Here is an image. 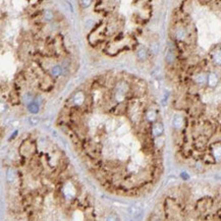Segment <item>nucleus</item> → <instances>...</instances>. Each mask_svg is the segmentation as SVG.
Returning <instances> with one entry per match:
<instances>
[{
	"instance_id": "obj_12",
	"label": "nucleus",
	"mask_w": 221,
	"mask_h": 221,
	"mask_svg": "<svg viewBox=\"0 0 221 221\" xmlns=\"http://www.w3.org/2000/svg\"><path fill=\"white\" fill-rule=\"evenodd\" d=\"M213 60L217 65H221V50H217V51L213 54Z\"/></svg>"
},
{
	"instance_id": "obj_16",
	"label": "nucleus",
	"mask_w": 221,
	"mask_h": 221,
	"mask_svg": "<svg viewBox=\"0 0 221 221\" xmlns=\"http://www.w3.org/2000/svg\"><path fill=\"white\" fill-rule=\"evenodd\" d=\"M125 92H121V91H119L117 90V92H116V94H115V99H116V101L117 102H122L123 100H125Z\"/></svg>"
},
{
	"instance_id": "obj_18",
	"label": "nucleus",
	"mask_w": 221,
	"mask_h": 221,
	"mask_svg": "<svg viewBox=\"0 0 221 221\" xmlns=\"http://www.w3.org/2000/svg\"><path fill=\"white\" fill-rule=\"evenodd\" d=\"M213 155L216 160H221V147H217L213 150Z\"/></svg>"
},
{
	"instance_id": "obj_15",
	"label": "nucleus",
	"mask_w": 221,
	"mask_h": 221,
	"mask_svg": "<svg viewBox=\"0 0 221 221\" xmlns=\"http://www.w3.org/2000/svg\"><path fill=\"white\" fill-rule=\"evenodd\" d=\"M117 156L119 159H121V160H125V159L127 158V152L125 148H120L118 149L117 151Z\"/></svg>"
},
{
	"instance_id": "obj_2",
	"label": "nucleus",
	"mask_w": 221,
	"mask_h": 221,
	"mask_svg": "<svg viewBox=\"0 0 221 221\" xmlns=\"http://www.w3.org/2000/svg\"><path fill=\"white\" fill-rule=\"evenodd\" d=\"M188 36V33H187V30L184 29V28H178L175 31V38L177 39L178 41H184L185 40V38Z\"/></svg>"
},
{
	"instance_id": "obj_7",
	"label": "nucleus",
	"mask_w": 221,
	"mask_h": 221,
	"mask_svg": "<svg viewBox=\"0 0 221 221\" xmlns=\"http://www.w3.org/2000/svg\"><path fill=\"white\" fill-rule=\"evenodd\" d=\"M73 102H75L76 105H82V104L85 102V95L83 94L82 92H80V93H76V94L75 95V97H73Z\"/></svg>"
},
{
	"instance_id": "obj_19",
	"label": "nucleus",
	"mask_w": 221,
	"mask_h": 221,
	"mask_svg": "<svg viewBox=\"0 0 221 221\" xmlns=\"http://www.w3.org/2000/svg\"><path fill=\"white\" fill-rule=\"evenodd\" d=\"M147 118H148L149 121H154L155 119L157 118V114L154 110H150L148 113H147Z\"/></svg>"
},
{
	"instance_id": "obj_13",
	"label": "nucleus",
	"mask_w": 221,
	"mask_h": 221,
	"mask_svg": "<svg viewBox=\"0 0 221 221\" xmlns=\"http://www.w3.org/2000/svg\"><path fill=\"white\" fill-rule=\"evenodd\" d=\"M165 59H166V62L167 63H173L174 60H175V55L172 51H169L166 53V56H165Z\"/></svg>"
},
{
	"instance_id": "obj_3",
	"label": "nucleus",
	"mask_w": 221,
	"mask_h": 221,
	"mask_svg": "<svg viewBox=\"0 0 221 221\" xmlns=\"http://www.w3.org/2000/svg\"><path fill=\"white\" fill-rule=\"evenodd\" d=\"M126 211L130 216H133V217H138V216H140L142 214L141 208L138 207V206H130L129 208H127Z\"/></svg>"
},
{
	"instance_id": "obj_6",
	"label": "nucleus",
	"mask_w": 221,
	"mask_h": 221,
	"mask_svg": "<svg viewBox=\"0 0 221 221\" xmlns=\"http://www.w3.org/2000/svg\"><path fill=\"white\" fill-rule=\"evenodd\" d=\"M195 81H196L197 84L204 85V84H206L208 82V76L205 75V73H199V75L196 76Z\"/></svg>"
},
{
	"instance_id": "obj_5",
	"label": "nucleus",
	"mask_w": 221,
	"mask_h": 221,
	"mask_svg": "<svg viewBox=\"0 0 221 221\" xmlns=\"http://www.w3.org/2000/svg\"><path fill=\"white\" fill-rule=\"evenodd\" d=\"M217 83H218V77L215 75L214 72H211L208 75V84L210 87H215L217 86Z\"/></svg>"
},
{
	"instance_id": "obj_17",
	"label": "nucleus",
	"mask_w": 221,
	"mask_h": 221,
	"mask_svg": "<svg viewBox=\"0 0 221 221\" xmlns=\"http://www.w3.org/2000/svg\"><path fill=\"white\" fill-rule=\"evenodd\" d=\"M28 108L32 113H37V112L39 111V105L37 103H30Z\"/></svg>"
},
{
	"instance_id": "obj_24",
	"label": "nucleus",
	"mask_w": 221,
	"mask_h": 221,
	"mask_svg": "<svg viewBox=\"0 0 221 221\" xmlns=\"http://www.w3.org/2000/svg\"><path fill=\"white\" fill-rule=\"evenodd\" d=\"M158 50H159V46H158L157 43H153L152 45H151V51H152V53L157 54Z\"/></svg>"
},
{
	"instance_id": "obj_14",
	"label": "nucleus",
	"mask_w": 221,
	"mask_h": 221,
	"mask_svg": "<svg viewBox=\"0 0 221 221\" xmlns=\"http://www.w3.org/2000/svg\"><path fill=\"white\" fill-rule=\"evenodd\" d=\"M43 17L46 22H51L52 19L54 18V13L52 12L51 10H45L44 11V14H43Z\"/></svg>"
},
{
	"instance_id": "obj_22",
	"label": "nucleus",
	"mask_w": 221,
	"mask_h": 221,
	"mask_svg": "<svg viewBox=\"0 0 221 221\" xmlns=\"http://www.w3.org/2000/svg\"><path fill=\"white\" fill-rule=\"evenodd\" d=\"M22 99H24V101L26 103H30V102H32V100H33V96L30 94V93H27V94L24 95V97H22Z\"/></svg>"
},
{
	"instance_id": "obj_25",
	"label": "nucleus",
	"mask_w": 221,
	"mask_h": 221,
	"mask_svg": "<svg viewBox=\"0 0 221 221\" xmlns=\"http://www.w3.org/2000/svg\"><path fill=\"white\" fill-rule=\"evenodd\" d=\"M92 1H93V0H81V2H82V5L84 7H89L92 4Z\"/></svg>"
},
{
	"instance_id": "obj_11",
	"label": "nucleus",
	"mask_w": 221,
	"mask_h": 221,
	"mask_svg": "<svg viewBox=\"0 0 221 221\" xmlns=\"http://www.w3.org/2000/svg\"><path fill=\"white\" fill-rule=\"evenodd\" d=\"M61 73H62V68H61L60 65H55L51 68V75L53 76H59Z\"/></svg>"
},
{
	"instance_id": "obj_4",
	"label": "nucleus",
	"mask_w": 221,
	"mask_h": 221,
	"mask_svg": "<svg viewBox=\"0 0 221 221\" xmlns=\"http://www.w3.org/2000/svg\"><path fill=\"white\" fill-rule=\"evenodd\" d=\"M163 131H164V127L161 123H156V125H154L152 127V133L155 137H160V135L163 134Z\"/></svg>"
},
{
	"instance_id": "obj_20",
	"label": "nucleus",
	"mask_w": 221,
	"mask_h": 221,
	"mask_svg": "<svg viewBox=\"0 0 221 221\" xmlns=\"http://www.w3.org/2000/svg\"><path fill=\"white\" fill-rule=\"evenodd\" d=\"M39 122H40V118H39L38 116H32V117H30L29 119V123L32 126L37 125Z\"/></svg>"
},
{
	"instance_id": "obj_21",
	"label": "nucleus",
	"mask_w": 221,
	"mask_h": 221,
	"mask_svg": "<svg viewBox=\"0 0 221 221\" xmlns=\"http://www.w3.org/2000/svg\"><path fill=\"white\" fill-rule=\"evenodd\" d=\"M117 90H119V91H121V92H125V91H127V86H126V84H125V83H123V82L119 83V84H118V86H117Z\"/></svg>"
},
{
	"instance_id": "obj_23",
	"label": "nucleus",
	"mask_w": 221,
	"mask_h": 221,
	"mask_svg": "<svg viewBox=\"0 0 221 221\" xmlns=\"http://www.w3.org/2000/svg\"><path fill=\"white\" fill-rule=\"evenodd\" d=\"M126 131H127V126H126V125L119 126V129L117 130V133H118L119 135H125Z\"/></svg>"
},
{
	"instance_id": "obj_1",
	"label": "nucleus",
	"mask_w": 221,
	"mask_h": 221,
	"mask_svg": "<svg viewBox=\"0 0 221 221\" xmlns=\"http://www.w3.org/2000/svg\"><path fill=\"white\" fill-rule=\"evenodd\" d=\"M63 194L65 195V197L67 198V199H71V198L75 196V194H76V191H75V189H73L72 184H65L64 188H63Z\"/></svg>"
},
{
	"instance_id": "obj_10",
	"label": "nucleus",
	"mask_w": 221,
	"mask_h": 221,
	"mask_svg": "<svg viewBox=\"0 0 221 221\" xmlns=\"http://www.w3.org/2000/svg\"><path fill=\"white\" fill-rule=\"evenodd\" d=\"M14 178H15V171L12 168H9L6 172V179H7L8 183L11 184V183H13L14 181Z\"/></svg>"
},
{
	"instance_id": "obj_8",
	"label": "nucleus",
	"mask_w": 221,
	"mask_h": 221,
	"mask_svg": "<svg viewBox=\"0 0 221 221\" xmlns=\"http://www.w3.org/2000/svg\"><path fill=\"white\" fill-rule=\"evenodd\" d=\"M172 125L175 129H180L184 125V119L181 118V116H179V115L174 116V118L172 120Z\"/></svg>"
},
{
	"instance_id": "obj_9",
	"label": "nucleus",
	"mask_w": 221,
	"mask_h": 221,
	"mask_svg": "<svg viewBox=\"0 0 221 221\" xmlns=\"http://www.w3.org/2000/svg\"><path fill=\"white\" fill-rule=\"evenodd\" d=\"M137 56L140 60L144 61L147 59V57H148V51H147L146 48H140L137 52Z\"/></svg>"
}]
</instances>
